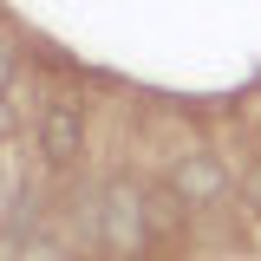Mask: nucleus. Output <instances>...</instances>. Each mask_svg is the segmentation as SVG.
Masks as SVG:
<instances>
[{
    "mask_svg": "<svg viewBox=\"0 0 261 261\" xmlns=\"http://www.w3.org/2000/svg\"><path fill=\"white\" fill-rule=\"evenodd\" d=\"M150 242V216H144V190H130L124 176L98 190V248L111 261H130Z\"/></svg>",
    "mask_w": 261,
    "mask_h": 261,
    "instance_id": "obj_1",
    "label": "nucleus"
},
{
    "mask_svg": "<svg viewBox=\"0 0 261 261\" xmlns=\"http://www.w3.org/2000/svg\"><path fill=\"white\" fill-rule=\"evenodd\" d=\"M79 144H85V105H79L72 92H59L53 105H46L39 150H46V163H72V157H79Z\"/></svg>",
    "mask_w": 261,
    "mask_h": 261,
    "instance_id": "obj_2",
    "label": "nucleus"
},
{
    "mask_svg": "<svg viewBox=\"0 0 261 261\" xmlns=\"http://www.w3.org/2000/svg\"><path fill=\"white\" fill-rule=\"evenodd\" d=\"M170 190L183 196L190 209H202V202H216V196L228 190V170H222L216 157H209V150H196V157H183V163H176V176H170Z\"/></svg>",
    "mask_w": 261,
    "mask_h": 261,
    "instance_id": "obj_3",
    "label": "nucleus"
},
{
    "mask_svg": "<svg viewBox=\"0 0 261 261\" xmlns=\"http://www.w3.org/2000/svg\"><path fill=\"white\" fill-rule=\"evenodd\" d=\"M144 216H150V235H157V228H170L176 216H183V196H176V190H157V196H144Z\"/></svg>",
    "mask_w": 261,
    "mask_h": 261,
    "instance_id": "obj_4",
    "label": "nucleus"
},
{
    "mask_svg": "<svg viewBox=\"0 0 261 261\" xmlns=\"http://www.w3.org/2000/svg\"><path fill=\"white\" fill-rule=\"evenodd\" d=\"M20 261H72V255H65L53 235H27V242H20Z\"/></svg>",
    "mask_w": 261,
    "mask_h": 261,
    "instance_id": "obj_5",
    "label": "nucleus"
},
{
    "mask_svg": "<svg viewBox=\"0 0 261 261\" xmlns=\"http://www.w3.org/2000/svg\"><path fill=\"white\" fill-rule=\"evenodd\" d=\"M13 72H20V46H13V33L0 27V98H7V85H13Z\"/></svg>",
    "mask_w": 261,
    "mask_h": 261,
    "instance_id": "obj_6",
    "label": "nucleus"
},
{
    "mask_svg": "<svg viewBox=\"0 0 261 261\" xmlns=\"http://www.w3.org/2000/svg\"><path fill=\"white\" fill-rule=\"evenodd\" d=\"M20 242H27V235H13V228H0V261H20Z\"/></svg>",
    "mask_w": 261,
    "mask_h": 261,
    "instance_id": "obj_7",
    "label": "nucleus"
},
{
    "mask_svg": "<svg viewBox=\"0 0 261 261\" xmlns=\"http://www.w3.org/2000/svg\"><path fill=\"white\" fill-rule=\"evenodd\" d=\"M242 196H248V202H255V209H261V163H255V170H248V183H242Z\"/></svg>",
    "mask_w": 261,
    "mask_h": 261,
    "instance_id": "obj_8",
    "label": "nucleus"
},
{
    "mask_svg": "<svg viewBox=\"0 0 261 261\" xmlns=\"http://www.w3.org/2000/svg\"><path fill=\"white\" fill-rule=\"evenodd\" d=\"M7 130H13V105L0 98V137H7Z\"/></svg>",
    "mask_w": 261,
    "mask_h": 261,
    "instance_id": "obj_9",
    "label": "nucleus"
}]
</instances>
